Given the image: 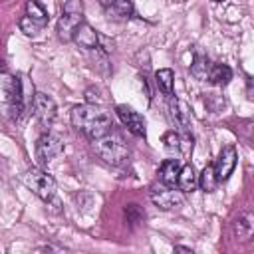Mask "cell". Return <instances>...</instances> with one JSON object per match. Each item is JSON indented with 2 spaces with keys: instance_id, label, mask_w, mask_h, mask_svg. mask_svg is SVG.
Returning a JSON list of instances; mask_svg holds the SVG:
<instances>
[{
  "instance_id": "6da1fadb",
  "label": "cell",
  "mask_w": 254,
  "mask_h": 254,
  "mask_svg": "<svg viewBox=\"0 0 254 254\" xmlns=\"http://www.w3.org/2000/svg\"><path fill=\"white\" fill-rule=\"evenodd\" d=\"M71 125L75 131L83 133L89 141H95L111 131L113 119L105 107L97 103H85V105H75L71 109Z\"/></svg>"
},
{
  "instance_id": "7a4b0ae2",
  "label": "cell",
  "mask_w": 254,
  "mask_h": 254,
  "mask_svg": "<svg viewBox=\"0 0 254 254\" xmlns=\"http://www.w3.org/2000/svg\"><path fill=\"white\" fill-rule=\"evenodd\" d=\"M93 151L105 163H109L113 167H119V165H123L129 159V147H127V143L123 141L121 135H117L113 131H109L103 137L95 139L93 141Z\"/></svg>"
},
{
  "instance_id": "3957f363",
  "label": "cell",
  "mask_w": 254,
  "mask_h": 254,
  "mask_svg": "<svg viewBox=\"0 0 254 254\" xmlns=\"http://www.w3.org/2000/svg\"><path fill=\"white\" fill-rule=\"evenodd\" d=\"M81 22H83V4H81V0H67L64 4L62 16H60L58 26H56L58 38L62 42H71L73 32Z\"/></svg>"
},
{
  "instance_id": "277c9868",
  "label": "cell",
  "mask_w": 254,
  "mask_h": 254,
  "mask_svg": "<svg viewBox=\"0 0 254 254\" xmlns=\"http://www.w3.org/2000/svg\"><path fill=\"white\" fill-rule=\"evenodd\" d=\"M22 181H24V185H26L36 196H40L42 200H46V202L54 200V196H56V181H54V177L48 175L46 171H42V169H38V167H32V169H28V171L24 173Z\"/></svg>"
},
{
  "instance_id": "5b68a950",
  "label": "cell",
  "mask_w": 254,
  "mask_h": 254,
  "mask_svg": "<svg viewBox=\"0 0 254 254\" xmlns=\"http://www.w3.org/2000/svg\"><path fill=\"white\" fill-rule=\"evenodd\" d=\"M2 91H4V109H6V115L12 121L20 119V115L24 111V89H22L20 77L6 75L4 77V83H2Z\"/></svg>"
},
{
  "instance_id": "8992f818",
  "label": "cell",
  "mask_w": 254,
  "mask_h": 254,
  "mask_svg": "<svg viewBox=\"0 0 254 254\" xmlns=\"http://www.w3.org/2000/svg\"><path fill=\"white\" fill-rule=\"evenodd\" d=\"M62 153H64V141H62L60 135H56L52 131H44L38 137V141H36V159L42 165L52 163Z\"/></svg>"
},
{
  "instance_id": "52a82bcc",
  "label": "cell",
  "mask_w": 254,
  "mask_h": 254,
  "mask_svg": "<svg viewBox=\"0 0 254 254\" xmlns=\"http://www.w3.org/2000/svg\"><path fill=\"white\" fill-rule=\"evenodd\" d=\"M151 200L155 206H159L163 210H173V208L183 204L185 192H181L175 187H167L161 183V187H151Z\"/></svg>"
},
{
  "instance_id": "ba28073f",
  "label": "cell",
  "mask_w": 254,
  "mask_h": 254,
  "mask_svg": "<svg viewBox=\"0 0 254 254\" xmlns=\"http://www.w3.org/2000/svg\"><path fill=\"white\" fill-rule=\"evenodd\" d=\"M32 107H34V115H36L40 127H42L44 131H48L50 125H52V121L56 119V111H58L56 101H54L50 95L38 91V93L34 95V99H32Z\"/></svg>"
},
{
  "instance_id": "9c48e42d",
  "label": "cell",
  "mask_w": 254,
  "mask_h": 254,
  "mask_svg": "<svg viewBox=\"0 0 254 254\" xmlns=\"http://www.w3.org/2000/svg\"><path fill=\"white\" fill-rule=\"evenodd\" d=\"M169 115H171V121L175 123L177 131L181 135H189L190 133V107L183 99L171 97V101H169Z\"/></svg>"
},
{
  "instance_id": "30bf717a",
  "label": "cell",
  "mask_w": 254,
  "mask_h": 254,
  "mask_svg": "<svg viewBox=\"0 0 254 254\" xmlns=\"http://www.w3.org/2000/svg\"><path fill=\"white\" fill-rule=\"evenodd\" d=\"M236 161H238V153H236V147H234V145H226V147L220 149L218 159L212 163L218 183L228 181V177L232 175V171H234V167H236Z\"/></svg>"
},
{
  "instance_id": "8fae6325",
  "label": "cell",
  "mask_w": 254,
  "mask_h": 254,
  "mask_svg": "<svg viewBox=\"0 0 254 254\" xmlns=\"http://www.w3.org/2000/svg\"><path fill=\"white\" fill-rule=\"evenodd\" d=\"M115 111H117V117L121 119V123L127 127V131L129 133H133L135 137H143L145 139V135H147V129H145V119H143V115L141 113H137L133 107H129V105H117L115 107Z\"/></svg>"
},
{
  "instance_id": "7c38bea8",
  "label": "cell",
  "mask_w": 254,
  "mask_h": 254,
  "mask_svg": "<svg viewBox=\"0 0 254 254\" xmlns=\"http://www.w3.org/2000/svg\"><path fill=\"white\" fill-rule=\"evenodd\" d=\"M77 46L85 48V50H97L99 48V34L87 24V22H81L75 32H73V38H71Z\"/></svg>"
},
{
  "instance_id": "4fadbf2b",
  "label": "cell",
  "mask_w": 254,
  "mask_h": 254,
  "mask_svg": "<svg viewBox=\"0 0 254 254\" xmlns=\"http://www.w3.org/2000/svg\"><path fill=\"white\" fill-rule=\"evenodd\" d=\"M179 171H181V163L179 159H167L161 163L159 171H157V177L163 185L167 187H177V177H179Z\"/></svg>"
},
{
  "instance_id": "5bb4252c",
  "label": "cell",
  "mask_w": 254,
  "mask_h": 254,
  "mask_svg": "<svg viewBox=\"0 0 254 254\" xmlns=\"http://www.w3.org/2000/svg\"><path fill=\"white\" fill-rule=\"evenodd\" d=\"M252 230H254V216L250 212H242L238 214V218L232 222V234L236 240L244 242L252 236Z\"/></svg>"
},
{
  "instance_id": "9a60e30c",
  "label": "cell",
  "mask_w": 254,
  "mask_h": 254,
  "mask_svg": "<svg viewBox=\"0 0 254 254\" xmlns=\"http://www.w3.org/2000/svg\"><path fill=\"white\" fill-rule=\"evenodd\" d=\"M177 189L181 192H192L196 189V171L190 163L183 165L181 171H179V177H177Z\"/></svg>"
},
{
  "instance_id": "2e32d148",
  "label": "cell",
  "mask_w": 254,
  "mask_h": 254,
  "mask_svg": "<svg viewBox=\"0 0 254 254\" xmlns=\"http://www.w3.org/2000/svg\"><path fill=\"white\" fill-rule=\"evenodd\" d=\"M206 79L212 85H226L232 79V69L226 64H214V65H210Z\"/></svg>"
},
{
  "instance_id": "e0dca14e",
  "label": "cell",
  "mask_w": 254,
  "mask_h": 254,
  "mask_svg": "<svg viewBox=\"0 0 254 254\" xmlns=\"http://www.w3.org/2000/svg\"><path fill=\"white\" fill-rule=\"evenodd\" d=\"M196 185H198L204 192H212V190H216V187H218V179H216V173H214V165H212V163L206 165V167L200 171V175H196Z\"/></svg>"
},
{
  "instance_id": "ac0fdd59",
  "label": "cell",
  "mask_w": 254,
  "mask_h": 254,
  "mask_svg": "<svg viewBox=\"0 0 254 254\" xmlns=\"http://www.w3.org/2000/svg\"><path fill=\"white\" fill-rule=\"evenodd\" d=\"M155 83H157V87H159L165 95H173V83H175V73H173V69H169V67L159 69V71L155 73Z\"/></svg>"
},
{
  "instance_id": "d6986e66",
  "label": "cell",
  "mask_w": 254,
  "mask_h": 254,
  "mask_svg": "<svg viewBox=\"0 0 254 254\" xmlns=\"http://www.w3.org/2000/svg\"><path fill=\"white\" fill-rule=\"evenodd\" d=\"M208 69H210V62H208V58H206L204 54H194L192 64H190V73H192L196 79H206Z\"/></svg>"
},
{
  "instance_id": "ffe728a7",
  "label": "cell",
  "mask_w": 254,
  "mask_h": 254,
  "mask_svg": "<svg viewBox=\"0 0 254 254\" xmlns=\"http://www.w3.org/2000/svg\"><path fill=\"white\" fill-rule=\"evenodd\" d=\"M26 16H30V18L36 20V22H40L42 26L48 24V12H46L36 0H28V2H26Z\"/></svg>"
},
{
  "instance_id": "44dd1931",
  "label": "cell",
  "mask_w": 254,
  "mask_h": 254,
  "mask_svg": "<svg viewBox=\"0 0 254 254\" xmlns=\"http://www.w3.org/2000/svg\"><path fill=\"white\" fill-rule=\"evenodd\" d=\"M18 24H20V30H22L26 36H38V32L44 28L40 22L32 20V18H30V16H26V14L20 18V22H18Z\"/></svg>"
},
{
  "instance_id": "7402d4cb",
  "label": "cell",
  "mask_w": 254,
  "mask_h": 254,
  "mask_svg": "<svg viewBox=\"0 0 254 254\" xmlns=\"http://www.w3.org/2000/svg\"><path fill=\"white\" fill-rule=\"evenodd\" d=\"M111 10H113V14L121 16V18H129V16H133V0H113Z\"/></svg>"
},
{
  "instance_id": "603a6c76",
  "label": "cell",
  "mask_w": 254,
  "mask_h": 254,
  "mask_svg": "<svg viewBox=\"0 0 254 254\" xmlns=\"http://www.w3.org/2000/svg\"><path fill=\"white\" fill-rule=\"evenodd\" d=\"M163 143H165V147L169 149V151H181L183 149V135L179 133V131H167L165 135H163Z\"/></svg>"
},
{
  "instance_id": "cb8c5ba5",
  "label": "cell",
  "mask_w": 254,
  "mask_h": 254,
  "mask_svg": "<svg viewBox=\"0 0 254 254\" xmlns=\"http://www.w3.org/2000/svg\"><path fill=\"white\" fill-rule=\"evenodd\" d=\"M123 214H125V218H127V222H129L131 226L139 224V222L145 218V212L139 208V204H127L125 210H123Z\"/></svg>"
},
{
  "instance_id": "d4e9b609",
  "label": "cell",
  "mask_w": 254,
  "mask_h": 254,
  "mask_svg": "<svg viewBox=\"0 0 254 254\" xmlns=\"http://www.w3.org/2000/svg\"><path fill=\"white\" fill-rule=\"evenodd\" d=\"M175 250H179V252H192V250L187 248V246H175Z\"/></svg>"
},
{
  "instance_id": "484cf974",
  "label": "cell",
  "mask_w": 254,
  "mask_h": 254,
  "mask_svg": "<svg viewBox=\"0 0 254 254\" xmlns=\"http://www.w3.org/2000/svg\"><path fill=\"white\" fill-rule=\"evenodd\" d=\"M4 67H6V64H4V60H2V58H0V73H2V71H4Z\"/></svg>"
},
{
  "instance_id": "4316f807",
  "label": "cell",
  "mask_w": 254,
  "mask_h": 254,
  "mask_svg": "<svg viewBox=\"0 0 254 254\" xmlns=\"http://www.w3.org/2000/svg\"><path fill=\"white\" fill-rule=\"evenodd\" d=\"M212 2H222V0H212Z\"/></svg>"
},
{
  "instance_id": "83f0119b",
  "label": "cell",
  "mask_w": 254,
  "mask_h": 254,
  "mask_svg": "<svg viewBox=\"0 0 254 254\" xmlns=\"http://www.w3.org/2000/svg\"><path fill=\"white\" fill-rule=\"evenodd\" d=\"M0 183H2V175H0Z\"/></svg>"
}]
</instances>
